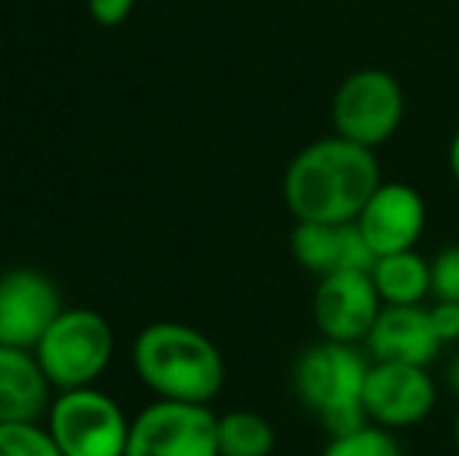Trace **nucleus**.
<instances>
[{"mask_svg": "<svg viewBox=\"0 0 459 456\" xmlns=\"http://www.w3.org/2000/svg\"><path fill=\"white\" fill-rule=\"evenodd\" d=\"M126 456H219V416L197 403H153L132 422Z\"/></svg>", "mask_w": 459, "mask_h": 456, "instance_id": "0eeeda50", "label": "nucleus"}, {"mask_svg": "<svg viewBox=\"0 0 459 456\" xmlns=\"http://www.w3.org/2000/svg\"><path fill=\"white\" fill-rule=\"evenodd\" d=\"M50 388L35 350L0 344V426L38 422L50 409Z\"/></svg>", "mask_w": 459, "mask_h": 456, "instance_id": "4468645a", "label": "nucleus"}, {"mask_svg": "<svg viewBox=\"0 0 459 456\" xmlns=\"http://www.w3.org/2000/svg\"><path fill=\"white\" fill-rule=\"evenodd\" d=\"M454 444H456V451H459V413H456V419H454Z\"/></svg>", "mask_w": 459, "mask_h": 456, "instance_id": "b1692460", "label": "nucleus"}, {"mask_svg": "<svg viewBox=\"0 0 459 456\" xmlns=\"http://www.w3.org/2000/svg\"><path fill=\"white\" fill-rule=\"evenodd\" d=\"M275 428L254 409L219 416V456H273Z\"/></svg>", "mask_w": 459, "mask_h": 456, "instance_id": "dca6fc26", "label": "nucleus"}, {"mask_svg": "<svg viewBox=\"0 0 459 456\" xmlns=\"http://www.w3.org/2000/svg\"><path fill=\"white\" fill-rule=\"evenodd\" d=\"M322 456H403V447L394 432L366 422L353 432L332 434Z\"/></svg>", "mask_w": 459, "mask_h": 456, "instance_id": "f3484780", "label": "nucleus"}, {"mask_svg": "<svg viewBox=\"0 0 459 456\" xmlns=\"http://www.w3.org/2000/svg\"><path fill=\"white\" fill-rule=\"evenodd\" d=\"M437 403V384L429 375V366L375 363L368 369L363 409L372 426L387 432H403L425 419Z\"/></svg>", "mask_w": 459, "mask_h": 456, "instance_id": "6e6552de", "label": "nucleus"}, {"mask_svg": "<svg viewBox=\"0 0 459 456\" xmlns=\"http://www.w3.org/2000/svg\"><path fill=\"white\" fill-rule=\"evenodd\" d=\"M447 166H450V176H454L456 188H459V128H456L454 141H450V151H447Z\"/></svg>", "mask_w": 459, "mask_h": 456, "instance_id": "5701e85b", "label": "nucleus"}, {"mask_svg": "<svg viewBox=\"0 0 459 456\" xmlns=\"http://www.w3.org/2000/svg\"><path fill=\"white\" fill-rule=\"evenodd\" d=\"M363 347L375 363L403 366H429L444 350L431 329L429 306H385Z\"/></svg>", "mask_w": 459, "mask_h": 456, "instance_id": "ddd939ff", "label": "nucleus"}, {"mask_svg": "<svg viewBox=\"0 0 459 456\" xmlns=\"http://www.w3.org/2000/svg\"><path fill=\"white\" fill-rule=\"evenodd\" d=\"M35 357L54 388H91L113 359V329L100 313L73 306L63 310L44 331Z\"/></svg>", "mask_w": 459, "mask_h": 456, "instance_id": "20e7f679", "label": "nucleus"}, {"mask_svg": "<svg viewBox=\"0 0 459 456\" xmlns=\"http://www.w3.org/2000/svg\"><path fill=\"white\" fill-rule=\"evenodd\" d=\"M372 369V357L359 344H341L319 338L300 350L290 369L294 394L322 428L332 434H344L366 426L363 391Z\"/></svg>", "mask_w": 459, "mask_h": 456, "instance_id": "7ed1b4c3", "label": "nucleus"}, {"mask_svg": "<svg viewBox=\"0 0 459 456\" xmlns=\"http://www.w3.org/2000/svg\"><path fill=\"white\" fill-rule=\"evenodd\" d=\"M431 297L459 304V244H447L431 260Z\"/></svg>", "mask_w": 459, "mask_h": 456, "instance_id": "6ab92c4d", "label": "nucleus"}, {"mask_svg": "<svg viewBox=\"0 0 459 456\" xmlns=\"http://www.w3.org/2000/svg\"><path fill=\"white\" fill-rule=\"evenodd\" d=\"M429 222L425 197L406 182H381L357 216V228L363 231L375 260L385 254L416 250L419 237Z\"/></svg>", "mask_w": 459, "mask_h": 456, "instance_id": "9b49d317", "label": "nucleus"}, {"mask_svg": "<svg viewBox=\"0 0 459 456\" xmlns=\"http://www.w3.org/2000/svg\"><path fill=\"white\" fill-rule=\"evenodd\" d=\"M134 10V0H88V13L94 16V22L116 29L122 25Z\"/></svg>", "mask_w": 459, "mask_h": 456, "instance_id": "412c9836", "label": "nucleus"}, {"mask_svg": "<svg viewBox=\"0 0 459 456\" xmlns=\"http://www.w3.org/2000/svg\"><path fill=\"white\" fill-rule=\"evenodd\" d=\"M290 254L316 279L334 272H368L375 262L357 222H297L290 231Z\"/></svg>", "mask_w": 459, "mask_h": 456, "instance_id": "f8f14e48", "label": "nucleus"}, {"mask_svg": "<svg viewBox=\"0 0 459 456\" xmlns=\"http://www.w3.org/2000/svg\"><path fill=\"white\" fill-rule=\"evenodd\" d=\"M132 363L160 400L206 407L225 388V359L219 347L185 323L147 325L134 338Z\"/></svg>", "mask_w": 459, "mask_h": 456, "instance_id": "f03ea898", "label": "nucleus"}, {"mask_svg": "<svg viewBox=\"0 0 459 456\" xmlns=\"http://www.w3.org/2000/svg\"><path fill=\"white\" fill-rule=\"evenodd\" d=\"M48 432L63 456H126L132 422L113 397L91 384L60 391L48 409Z\"/></svg>", "mask_w": 459, "mask_h": 456, "instance_id": "423d86ee", "label": "nucleus"}, {"mask_svg": "<svg viewBox=\"0 0 459 456\" xmlns=\"http://www.w3.org/2000/svg\"><path fill=\"white\" fill-rule=\"evenodd\" d=\"M444 382H447L450 394L459 400V350L447 359V369H444Z\"/></svg>", "mask_w": 459, "mask_h": 456, "instance_id": "4be33fe9", "label": "nucleus"}, {"mask_svg": "<svg viewBox=\"0 0 459 456\" xmlns=\"http://www.w3.org/2000/svg\"><path fill=\"white\" fill-rule=\"evenodd\" d=\"M429 313H431V329H435L437 341L444 347L459 344V304L437 300L435 306H429Z\"/></svg>", "mask_w": 459, "mask_h": 456, "instance_id": "aec40b11", "label": "nucleus"}, {"mask_svg": "<svg viewBox=\"0 0 459 456\" xmlns=\"http://www.w3.org/2000/svg\"><path fill=\"white\" fill-rule=\"evenodd\" d=\"M60 313V291L44 272L10 269L0 275V344L35 350Z\"/></svg>", "mask_w": 459, "mask_h": 456, "instance_id": "9d476101", "label": "nucleus"}, {"mask_svg": "<svg viewBox=\"0 0 459 456\" xmlns=\"http://www.w3.org/2000/svg\"><path fill=\"white\" fill-rule=\"evenodd\" d=\"M0 456H63L48 428L38 422L0 426Z\"/></svg>", "mask_w": 459, "mask_h": 456, "instance_id": "a211bd4d", "label": "nucleus"}, {"mask_svg": "<svg viewBox=\"0 0 459 456\" xmlns=\"http://www.w3.org/2000/svg\"><path fill=\"white\" fill-rule=\"evenodd\" d=\"M378 185L381 166L372 147L328 134L290 159L281 194L297 222H357Z\"/></svg>", "mask_w": 459, "mask_h": 456, "instance_id": "f257e3e1", "label": "nucleus"}, {"mask_svg": "<svg viewBox=\"0 0 459 456\" xmlns=\"http://www.w3.org/2000/svg\"><path fill=\"white\" fill-rule=\"evenodd\" d=\"M406 116L403 85L387 69H357L351 73L332 98L334 134L357 141L363 147H381L400 132Z\"/></svg>", "mask_w": 459, "mask_h": 456, "instance_id": "39448f33", "label": "nucleus"}, {"mask_svg": "<svg viewBox=\"0 0 459 456\" xmlns=\"http://www.w3.org/2000/svg\"><path fill=\"white\" fill-rule=\"evenodd\" d=\"M368 275L385 306H425L431 297V262L416 250L378 256Z\"/></svg>", "mask_w": 459, "mask_h": 456, "instance_id": "2eb2a0df", "label": "nucleus"}, {"mask_svg": "<svg viewBox=\"0 0 459 456\" xmlns=\"http://www.w3.org/2000/svg\"><path fill=\"white\" fill-rule=\"evenodd\" d=\"M381 310L385 304L368 272H334L316 285L313 319L325 341L366 344Z\"/></svg>", "mask_w": 459, "mask_h": 456, "instance_id": "1a4fd4ad", "label": "nucleus"}]
</instances>
